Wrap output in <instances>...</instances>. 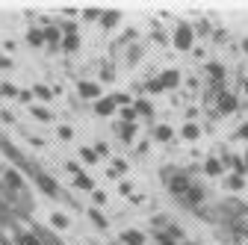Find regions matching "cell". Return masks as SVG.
<instances>
[{"mask_svg": "<svg viewBox=\"0 0 248 245\" xmlns=\"http://www.w3.org/2000/svg\"><path fill=\"white\" fill-rule=\"evenodd\" d=\"M245 166H248V154H245Z\"/></svg>", "mask_w": 248, "mask_h": 245, "instance_id": "74e56055", "label": "cell"}, {"mask_svg": "<svg viewBox=\"0 0 248 245\" xmlns=\"http://www.w3.org/2000/svg\"><path fill=\"white\" fill-rule=\"evenodd\" d=\"M0 92H3V95H9V98H18V95H21V92H18L12 83H3V86H0Z\"/></svg>", "mask_w": 248, "mask_h": 245, "instance_id": "9a60e30c", "label": "cell"}, {"mask_svg": "<svg viewBox=\"0 0 248 245\" xmlns=\"http://www.w3.org/2000/svg\"><path fill=\"white\" fill-rule=\"evenodd\" d=\"M9 65H12L9 59H6V56H0V68H9Z\"/></svg>", "mask_w": 248, "mask_h": 245, "instance_id": "836d02e7", "label": "cell"}, {"mask_svg": "<svg viewBox=\"0 0 248 245\" xmlns=\"http://www.w3.org/2000/svg\"><path fill=\"white\" fill-rule=\"evenodd\" d=\"M3 183H6L12 192H21V189H24V177H21L18 171H6V174H3Z\"/></svg>", "mask_w": 248, "mask_h": 245, "instance_id": "3957f363", "label": "cell"}, {"mask_svg": "<svg viewBox=\"0 0 248 245\" xmlns=\"http://www.w3.org/2000/svg\"><path fill=\"white\" fill-rule=\"evenodd\" d=\"M160 83H163V89H171V86H177V71H166V74L160 77Z\"/></svg>", "mask_w": 248, "mask_h": 245, "instance_id": "30bf717a", "label": "cell"}, {"mask_svg": "<svg viewBox=\"0 0 248 245\" xmlns=\"http://www.w3.org/2000/svg\"><path fill=\"white\" fill-rule=\"evenodd\" d=\"M18 101H24V104H30V101H33V92H21V95H18Z\"/></svg>", "mask_w": 248, "mask_h": 245, "instance_id": "f546056e", "label": "cell"}, {"mask_svg": "<svg viewBox=\"0 0 248 245\" xmlns=\"http://www.w3.org/2000/svg\"><path fill=\"white\" fill-rule=\"evenodd\" d=\"M139 112H142V115H151V104H148V101H139V104H136V115H139Z\"/></svg>", "mask_w": 248, "mask_h": 245, "instance_id": "d4e9b609", "label": "cell"}, {"mask_svg": "<svg viewBox=\"0 0 248 245\" xmlns=\"http://www.w3.org/2000/svg\"><path fill=\"white\" fill-rule=\"evenodd\" d=\"M36 183H39V189H42L45 195H50V198H56V195H59V186H56V183H53L47 174H42V171H39V174H36Z\"/></svg>", "mask_w": 248, "mask_h": 245, "instance_id": "7a4b0ae2", "label": "cell"}, {"mask_svg": "<svg viewBox=\"0 0 248 245\" xmlns=\"http://www.w3.org/2000/svg\"><path fill=\"white\" fill-rule=\"evenodd\" d=\"M157 242H160V245H174V236H171V233H160V230H157Z\"/></svg>", "mask_w": 248, "mask_h": 245, "instance_id": "44dd1931", "label": "cell"}, {"mask_svg": "<svg viewBox=\"0 0 248 245\" xmlns=\"http://www.w3.org/2000/svg\"><path fill=\"white\" fill-rule=\"evenodd\" d=\"M239 136H248V124H245V127H242V130H239Z\"/></svg>", "mask_w": 248, "mask_h": 245, "instance_id": "e575fe53", "label": "cell"}, {"mask_svg": "<svg viewBox=\"0 0 248 245\" xmlns=\"http://www.w3.org/2000/svg\"><path fill=\"white\" fill-rule=\"evenodd\" d=\"M80 157H83L86 163H95V157H98V154H95L92 148H83V151H80Z\"/></svg>", "mask_w": 248, "mask_h": 245, "instance_id": "cb8c5ba5", "label": "cell"}, {"mask_svg": "<svg viewBox=\"0 0 248 245\" xmlns=\"http://www.w3.org/2000/svg\"><path fill=\"white\" fill-rule=\"evenodd\" d=\"M74 183H77L80 189H92V177H86V174H77V180H74Z\"/></svg>", "mask_w": 248, "mask_h": 245, "instance_id": "ac0fdd59", "label": "cell"}, {"mask_svg": "<svg viewBox=\"0 0 248 245\" xmlns=\"http://www.w3.org/2000/svg\"><path fill=\"white\" fill-rule=\"evenodd\" d=\"M183 136H186V139H195V136H198V127H195V124H186V127H183Z\"/></svg>", "mask_w": 248, "mask_h": 245, "instance_id": "484cf974", "label": "cell"}, {"mask_svg": "<svg viewBox=\"0 0 248 245\" xmlns=\"http://www.w3.org/2000/svg\"><path fill=\"white\" fill-rule=\"evenodd\" d=\"M95 112H98V115H112V112H115V101H112V98H101V101L95 104Z\"/></svg>", "mask_w": 248, "mask_h": 245, "instance_id": "5b68a950", "label": "cell"}, {"mask_svg": "<svg viewBox=\"0 0 248 245\" xmlns=\"http://www.w3.org/2000/svg\"><path fill=\"white\" fill-rule=\"evenodd\" d=\"M65 168H68L71 174H80V166H77V163H65Z\"/></svg>", "mask_w": 248, "mask_h": 245, "instance_id": "1f68e13d", "label": "cell"}, {"mask_svg": "<svg viewBox=\"0 0 248 245\" xmlns=\"http://www.w3.org/2000/svg\"><path fill=\"white\" fill-rule=\"evenodd\" d=\"M204 168H207V174H219V171H222L219 160H207V166H204Z\"/></svg>", "mask_w": 248, "mask_h": 245, "instance_id": "e0dca14e", "label": "cell"}, {"mask_svg": "<svg viewBox=\"0 0 248 245\" xmlns=\"http://www.w3.org/2000/svg\"><path fill=\"white\" fill-rule=\"evenodd\" d=\"M89 216H92V222H95L98 228H107V219L101 216V213H98V210H89Z\"/></svg>", "mask_w": 248, "mask_h": 245, "instance_id": "5bb4252c", "label": "cell"}, {"mask_svg": "<svg viewBox=\"0 0 248 245\" xmlns=\"http://www.w3.org/2000/svg\"><path fill=\"white\" fill-rule=\"evenodd\" d=\"M242 47H245V53H248V39H245V45H242Z\"/></svg>", "mask_w": 248, "mask_h": 245, "instance_id": "d590c367", "label": "cell"}, {"mask_svg": "<svg viewBox=\"0 0 248 245\" xmlns=\"http://www.w3.org/2000/svg\"><path fill=\"white\" fill-rule=\"evenodd\" d=\"M236 107V101H233V95H222V109L228 112V109H233Z\"/></svg>", "mask_w": 248, "mask_h": 245, "instance_id": "ffe728a7", "label": "cell"}, {"mask_svg": "<svg viewBox=\"0 0 248 245\" xmlns=\"http://www.w3.org/2000/svg\"><path fill=\"white\" fill-rule=\"evenodd\" d=\"M121 239L127 242V245H145V236H142L139 230H124V233H121Z\"/></svg>", "mask_w": 248, "mask_h": 245, "instance_id": "ba28073f", "label": "cell"}, {"mask_svg": "<svg viewBox=\"0 0 248 245\" xmlns=\"http://www.w3.org/2000/svg\"><path fill=\"white\" fill-rule=\"evenodd\" d=\"M36 98H42V101H50V89H47V86H36Z\"/></svg>", "mask_w": 248, "mask_h": 245, "instance_id": "603a6c76", "label": "cell"}, {"mask_svg": "<svg viewBox=\"0 0 248 245\" xmlns=\"http://www.w3.org/2000/svg\"><path fill=\"white\" fill-rule=\"evenodd\" d=\"M186 198H189L192 204H201V201H204V195H201V189H198V186H192L189 192H186Z\"/></svg>", "mask_w": 248, "mask_h": 245, "instance_id": "4fadbf2b", "label": "cell"}, {"mask_svg": "<svg viewBox=\"0 0 248 245\" xmlns=\"http://www.w3.org/2000/svg\"><path fill=\"white\" fill-rule=\"evenodd\" d=\"M56 39H59V30H53V27H47V30H45V42H50V45H53Z\"/></svg>", "mask_w": 248, "mask_h": 245, "instance_id": "7402d4cb", "label": "cell"}, {"mask_svg": "<svg viewBox=\"0 0 248 245\" xmlns=\"http://www.w3.org/2000/svg\"><path fill=\"white\" fill-rule=\"evenodd\" d=\"M133 133H136V124H124V127H121V136H124V139H130Z\"/></svg>", "mask_w": 248, "mask_h": 245, "instance_id": "83f0119b", "label": "cell"}, {"mask_svg": "<svg viewBox=\"0 0 248 245\" xmlns=\"http://www.w3.org/2000/svg\"><path fill=\"white\" fill-rule=\"evenodd\" d=\"M59 136L62 139H71V127H59Z\"/></svg>", "mask_w": 248, "mask_h": 245, "instance_id": "d6a6232c", "label": "cell"}, {"mask_svg": "<svg viewBox=\"0 0 248 245\" xmlns=\"http://www.w3.org/2000/svg\"><path fill=\"white\" fill-rule=\"evenodd\" d=\"M53 228H68V216H62V213H56V216H53Z\"/></svg>", "mask_w": 248, "mask_h": 245, "instance_id": "d6986e66", "label": "cell"}, {"mask_svg": "<svg viewBox=\"0 0 248 245\" xmlns=\"http://www.w3.org/2000/svg\"><path fill=\"white\" fill-rule=\"evenodd\" d=\"M33 115H36V118H42V121H50V112H47V109H39V107H33Z\"/></svg>", "mask_w": 248, "mask_h": 245, "instance_id": "4316f807", "label": "cell"}, {"mask_svg": "<svg viewBox=\"0 0 248 245\" xmlns=\"http://www.w3.org/2000/svg\"><path fill=\"white\" fill-rule=\"evenodd\" d=\"M171 189H174L177 195H186L192 186H189V180H186V177H174V180H171Z\"/></svg>", "mask_w": 248, "mask_h": 245, "instance_id": "9c48e42d", "label": "cell"}, {"mask_svg": "<svg viewBox=\"0 0 248 245\" xmlns=\"http://www.w3.org/2000/svg\"><path fill=\"white\" fill-rule=\"evenodd\" d=\"M115 21H118V15H115V12H112V15H104V24H107V27H109V24H115Z\"/></svg>", "mask_w": 248, "mask_h": 245, "instance_id": "4dcf8cb0", "label": "cell"}, {"mask_svg": "<svg viewBox=\"0 0 248 245\" xmlns=\"http://www.w3.org/2000/svg\"><path fill=\"white\" fill-rule=\"evenodd\" d=\"M77 45H80V39H77V36H65V39H62V50H68V53H74V50H77Z\"/></svg>", "mask_w": 248, "mask_h": 245, "instance_id": "8fae6325", "label": "cell"}, {"mask_svg": "<svg viewBox=\"0 0 248 245\" xmlns=\"http://www.w3.org/2000/svg\"><path fill=\"white\" fill-rule=\"evenodd\" d=\"M245 92H248V80H245Z\"/></svg>", "mask_w": 248, "mask_h": 245, "instance_id": "8d00e7d4", "label": "cell"}, {"mask_svg": "<svg viewBox=\"0 0 248 245\" xmlns=\"http://www.w3.org/2000/svg\"><path fill=\"white\" fill-rule=\"evenodd\" d=\"M27 42L33 45V47H42V45H45V30L33 27V30H30V33H27Z\"/></svg>", "mask_w": 248, "mask_h": 245, "instance_id": "52a82bcc", "label": "cell"}, {"mask_svg": "<svg viewBox=\"0 0 248 245\" xmlns=\"http://www.w3.org/2000/svg\"><path fill=\"white\" fill-rule=\"evenodd\" d=\"M80 98H98L101 101V89H98V83H80Z\"/></svg>", "mask_w": 248, "mask_h": 245, "instance_id": "277c9868", "label": "cell"}, {"mask_svg": "<svg viewBox=\"0 0 248 245\" xmlns=\"http://www.w3.org/2000/svg\"><path fill=\"white\" fill-rule=\"evenodd\" d=\"M148 92H163V83H160V77L148 83Z\"/></svg>", "mask_w": 248, "mask_h": 245, "instance_id": "f1b7e54d", "label": "cell"}, {"mask_svg": "<svg viewBox=\"0 0 248 245\" xmlns=\"http://www.w3.org/2000/svg\"><path fill=\"white\" fill-rule=\"evenodd\" d=\"M174 45L180 47V50H186L192 45V27H186V24H180L177 27V33H174Z\"/></svg>", "mask_w": 248, "mask_h": 245, "instance_id": "6da1fadb", "label": "cell"}, {"mask_svg": "<svg viewBox=\"0 0 248 245\" xmlns=\"http://www.w3.org/2000/svg\"><path fill=\"white\" fill-rule=\"evenodd\" d=\"M15 242H18V245H42V239H39L36 233H27V230H18V233H15Z\"/></svg>", "mask_w": 248, "mask_h": 245, "instance_id": "8992f818", "label": "cell"}, {"mask_svg": "<svg viewBox=\"0 0 248 245\" xmlns=\"http://www.w3.org/2000/svg\"><path fill=\"white\" fill-rule=\"evenodd\" d=\"M157 139H160V142H169V139H171V127H166V124L157 127Z\"/></svg>", "mask_w": 248, "mask_h": 245, "instance_id": "2e32d148", "label": "cell"}, {"mask_svg": "<svg viewBox=\"0 0 248 245\" xmlns=\"http://www.w3.org/2000/svg\"><path fill=\"white\" fill-rule=\"evenodd\" d=\"M207 71H210V77H213V80H222V77H225V68H222V65H216V62H210V65H207Z\"/></svg>", "mask_w": 248, "mask_h": 245, "instance_id": "7c38bea8", "label": "cell"}]
</instances>
